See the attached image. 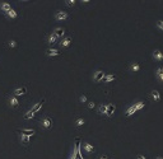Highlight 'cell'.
Returning <instances> with one entry per match:
<instances>
[{
    "label": "cell",
    "mask_w": 163,
    "mask_h": 159,
    "mask_svg": "<svg viewBox=\"0 0 163 159\" xmlns=\"http://www.w3.org/2000/svg\"><path fill=\"white\" fill-rule=\"evenodd\" d=\"M104 76H106V74H104V73L102 71V70H97V71H96L94 74H93V80L98 83V82L103 80V79H104Z\"/></svg>",
    "instance_id": "obj_1"
},
{
    "label": "cell",
    "mask_w": 163,
    "mask_h": 159,
    "mask_svg": "<svg viewBox=\"0 0 163 159\" xmlns=\"http://www.w3.org/2000/svg\"><path fill=\"white\" fill-rule=\"evenodd\" d=\"M79 150H80V144H79V139H76V140H75V146H74V151H73L72 159H76L79 157Z\"/></svg>",
    "instance_id": "obj_2"
},
{
    "label": "cell",
    "mask_w": 163,
    "mask_h": 159,
    "mask_svg": "<svg viewBox=\"0 0 163 159\" xmlns=\"http://www.w3.org/2000/svg\"><path fill=\"white\" fill-rule=\"evenodd\" d=\"M55 18H56V20H65V19H68L69 18V14L68 13H65V12H56V14H55Z\"/></svg>",
    "instance_id": "obj_3"
},
{
    "label": "cell",
    "mask_w": 163,
    "mask_h": 159,
    "mask_svg": "<svg viewBox=\"0 0 163 159\" xmlns=\"http://www.w3.org/2000/svg\"><path fill=\"white\" fill-rule=\"evenodd\" d=\"M153 59H154L155 61H162L163 54L159 51V50H154V52H153Z\"/></svg>",
    "instance_id": "obj_4"
},
{
    "label": "cell",
    "mask_w": 163,
    "mask_h": 159,
    "mask_svg": "<svg viewBox=\"0 0 163 159\" xmlns=\"http://www.w3.org/2000/svg\"><path fill=\"white\" fill-rule=\"evenodd\" d=\"M22 135H26V136H33L34 135V130H32V129H22V130H18Z\"/></svg>",
    "instance_id": "obj_5"
},
{
    "label": "cell",
    "mask_w": 163,
    "mask_h": 159,
    "mask_svg": "<svg viewBox=\"0 0 163 159\" xmlns=\"http://www.w3.org/2000/svg\"><path fill=\"white\" fill-rule=\"evenodd\" d=\"M107 106V111H106V115L107 116H112L115 110H116V106L115 104H106Z\"/></svg>",
    "instance_id": "obj_6"
},
{
    "label": "cell",
    "mask_w": 163,
    "mask_h": 159,
    "mask_svg": "<svg viewBox=\"0 0 163 159\" xmlns=\"http://www.w3.org/2000/svg\"><path fill=\"white\" fill-rule=\"evenodd\" d=\"M0 9H1L4 13H8V12L12 10V6H10L8 3H1V4H0Z\"/></svg>",
    "instance_id": "obj_7"
},
{
    "label": "cell",
    "mask_w": 163,
    "mask_h": 159,
    "mask_svg": "<svg viewBox=\"0 0 163 159\" xmlns=\"http://www.w3.org/2000/svg\"><path fill=\"white\" fill-rule=\"evenodd\" d=\"M42 126H44L45 129H50L51 126H52V121L48 118V117H46L42 120Z\"/></svg>",
    "instance_id": "obj_8"
},
{
    "label": "cell",
    "mask_w": 163,
    "mask_h": 159,
    "mask_svg": "<svg viewBox=\"0 0 163 159\" xmlns=\"http://www.w3.org/2000/svg\"><path fill=\"white\" fill-rule=\"evenodd\" d=\"M60 52L59 50H56V48H48L47 51H46V55L47 56H58Z\"/></svg>",
    "instance_id": "obj_9"
},
{
    "label": "cell",
    "mask_w": 163,
    "mask_h": 159,
    "mask_svg": "<svg viewBox=\"0 0 163 159\" xmlns=\"http://www.w3.org/2000/svg\"><path fill=\"white\" fill-rule=\"evenodd\" d=\"M54 34H55L58 38H61V37L65 34V31H64V28H60L59 27V28H56L55 31H54Z\"/></svg>",
    "instance_id": "obj_10"
},
{
    "label": "cell",
    "mask_w": 163,
    "mask_h": 159,
    "mask_svg": "<svg viewBox=\"0 0 163 159\" xmlns=\"http://www.w3.org/2000/svg\"><path fill=\"white\" fill-rule=\"evenodd\" d=\"M26 93H27V88H26V87L18 88V89H15V90H14L15 96H24Z\"/></svg>",
    "instance_id": "obj_11"
},
{
    "label": "cell",
    "mask_w": 163,
    "mask_h": 159,
    "mask_svg": "<svg viewBox=\"0 0 163 159\" xmlns=\"http://www.w3.org/2000/svg\"><path fill=\"white\" fill-rule=\"evenodd\" d=\"M44 102H45V101H44V99H42V101H41V102H38V103H36V104L33 106V108H32L31 111H33L34 113H36V112H38V111L41 110V107H42V104H44Z\"/></svg>",
    "instance_id": "obj_12"
},
{
    "label": "cell",
    "mask_w": 163,
    "mask_h": 159,
    "mask_svg": "<svg viewBox=\"0 0 163 159\" xmlns=\"http://www.w3.org/2000/svg\"><path fill=\"white\" fill-rule=\"evenodd\" d=\"M58 40H59V38H58L54 33H51V34L48 36V38H47V42H48V45H54L56 41H58Z\"/></svg>",
    "instance_id": "obj_13"
},
{
    "label": "cell",
    "mask_w": 163,
    "mask_h": 159,
    "mask_svg": "<svg viewBox=\"0 0 163 159\" xmlns=\"http://www.w3.org/2000/svg\"><path fill=\"white\" fill-rule=\"evenodd\" d=\"M152 97H153L154 101H157V102L161 101V94H159L158 90H152Z\"/></svg>",
    "instance_id": "obj_14"
},
{
    "label": "cell",
    "mask_w": 163,
    "mask_h": 159,
    "mask_svg": "<svg viewBox=\"0 0 163 159\" xmlns=\"http://www.w3.org/2000/svg\"><path fill=\"white\" fill-rule=\"evenodd\" d=\"M135 112H136V108H135V106L133 104V106H130V107L126 110V116H127V117H129V116H133Z\"/></svg>",
    "instance_id": "obj_15"
},
{
    "label": "cell",
    "mask_w": 163,
    "mask_h": 159,
    "mask_svg": "<svg viewBox=\"0 0 163 159\" xmlns=\"http://www.w3.org/2000/svg\"><path fill=\"white\" fill-rule=\"evenodd\" d=\"M70 42H72V38H70V37H65V38L61 41V44L60 45H61L62 47H68V46L70 45Z\"/></svg>",
    "instance_id": "obj_16"
},
{
    "label": "cell",
    "mask_w": 163,
    "mask_h": 159,
    "mask_svg": "<svg viewBox=\"0 0 163 159\" xmlns=\"http://www.w3.org/2000/svg\"><path fill=\"white\" fill-rule=\"evenodd\" d=\"M83 146H84L86 151H88V153H90V151H94V146H93V145H90L89 143H84V144H83Z\"/></svg>",
    "instance_id": "obj_17"
},
{
    "label": "cell",
    "mask_w": 163,
    "mask_h": 159,
    "mask_svg": "<svg viewBox=\"0 0 163 159\" xmlns=\"http://www.w3.org/2000/svg\"><path fill=\"white\" fill-rule=\"evenodd\" d=\"M155 74H157V78H158L161 82H163V68H158Z\"/></svg>",
    "instance_id": "obj_18"
},
{
    "label": "cell",
    "mask_w": 163,
    "mask_h": 159,
    "mask_svg": "<svg viewBox=\"0 0 163 159\" xmlns=\"http://www.w3.org/2000/svg\"><path fill=\"white\" fill-rule=\"evenodd\" d=\"M130 70L134 71V73L139 71V70H140V65H139V64H136V62H134V64H131V66H130Z\"/></svg>",
    "instance_id": "obj_19"
},
{
    "label": "cell",
    "mask_w": 163,
    "mask_h": 159,
    "mask_svg": "<svg viewBox=\"0 0 163 159\" xmlns=\"http://www.w3.org/2000/svg\"><path fill=\"white\" fill-rule=\"evenodd\" d=\"M6 15H8V17H9L10 19H15V18H17V12L12 9L10 12H8V13H6Z\"/></svg>",
    "instance_id": "obj_20"
},
{
    "label": "cell",
    "mask_w": 163,
    "mask_h": 159,
    "mask_svg": "<svg viewBox=\"0 0 163 159\" xmlns=\"http://www.w3.org/2000/svg\"><path fill=\"white\" fill-rule=\"evenodd\" d=\"M10 104H12V107H18L19 102H18V99H17L15 97H12V98H10Z\"/></svg>",
    "instance_id": "obj_21"
},
{
    "label": "cell",
    "mask_w": 163,
    "mask_h": 159,
    "mask_svg": "<svg viewBox=\"0 0 163 159\" xmlns=\"http://www.w3.org/2000/svg\"><path fill=\"white\" fill-rule=\"evenodd\" d=\"M33 117H34V112H33V111H28V112L26 113V116H24L26 120H31V118H33Z\"/></svg>",
    "instance_id": "obj_22"
},
{
    "label": "cell",
    "mask_w": 163,
    "mask_h": 159,
    "mask_svg": "<svg viewBox=\"0 0 163 159\" xmlns=\"http://www.w3.org/2000/svg\"><path fill=\"white\" fill-rule=\"evenodd\" d=\"M115 79H116L115 75H106V76H104V82H106V83H108V82H111V80H115Z\"/></svg>",
    "instance_id": "obj_23"
},
{
    "label": "cell",
    "mask_w": 163,
    "mask_h": 159,
    "mask_svg": "<svg viewBox=\"0 0 163 159\" xmlns=\"http://www.w3.org/2000/svg\"><path fill=\"white\" fill-rule=\"evenodd\" d=\"M106 111H107V106H106V104H101V106H100V113L106 115Z\"/></svg>",
    "instance_id": "obj_24"
},
{
    "label": "cell",
    "mask_w": 163,
    "mask_h": 159,
    "mask_svg": "<svg viewBox=\"0 0 163 159\" xmlns=\"http://www.w3.org/2000/svg\"><path fill=\"white\" fill-rule=\"evenodd\" d=\"M134 106H135L136 111H139V110L144 108V103H143V102H138V103H136V104H134Z\"/></svg>",
    "instance_id": "obj_25"
},
{
    "label": "cell",
    "mask_w": 163,
    "mask_h": 159,
    "mask_svg": "<svg viewBox=\"0 0 163 159\" xmlns=\"http://www.w3.org/2000/svg\"><path fill=\"white\" fill-rule=\"evenodd\" d=\"M22 143L23 144H28L30 143V136H26V135H22Z\"/></svg>",
    "instance_id": "obj_26"
},
{
    "label": "cell",
    "mask_w": 163,
    "mask_h": 159,
    "mask_svg": "<svg viewBox=\"0 0 163 159\" xmlns=\"http://www.w3.org/2000/svg\"><path fill=\"white\" fill-rule=\"evenodd\" d=\"M82 125H84V120L83 118H78L75 121V126H82Z\"/></svg>",
    "instance_id": "obj_27"
},
{
    "label": "cell",
    "mask_w": 163,
    "mask_h": 159,
    "mask_svg": "<svg viewBox=\"0 0 163 159\" xmlns=\"http://www.w3.org/2000/svg\"><path fill=\"white\" fill-rule=\"evenodd\" d=\"M65 3H66V5H68V6H73V5L75 4V0H66Z\"/></svg>",
    "instance_id": "obj_28"
},
{
    "label": "cell",
    "mask_w": 163,
    "mask_h": 159,
    "mask_svg": "<svg viewBox=\"0 0 163 159\" xmlns=\"http://www.w3.org/2000/svg\"><path fill=\"white\" fill-rule=\"evenodd\" d=\"M157 27H158V28H161L163 31V22H162V20H158V22H157Z\"/></svg>",
    "instance_id": "obj_29"
},
{
    "label": "cell",
    "mask_w": 163,
    "mask_h": 159,
    "mask_svg": "<svg viewBox=\"0 0 163 159\" xmlns=\"http://www.w3.org/2000/svg\"><path fill=\"white\" fill-rule=\"evenodd\" d=\"M15 46H17V42H15V41H10V42H9V47H15Z\"/></svg>",
    "instance_id": "obj_30"
},
{
    "label": "cell",
    "mask_w": 163,
    "mask_h": 159,
    "mask_svg": "<svg viewBox=\"0 0 163 159\" xmlns=\"http://www.w3.org/2000/svg\"><path fill=\"white\" fill-rule=\"evenodd\" d=\"M80 102H83V103L87 102V97H86V96H82V97H80Z\"/></svg>",
    "instance_id": "obj_31"
},
{
    "label": "cell",
    "mask_w": 163,
    "mask_h": 159,
    "mask_svg": "<svg viewBox=\"0 0 163 159\" xmlns=\"http://www.w3.org/2000/svg\"><path fill=\"white\" fill-rule=\"evenodd\" d=\"M88 108H94V103L93 102H89L88 103Z\"/></svg>",
    "instance_id": "obj_32"
},
{
    "label": "cell",
    "mask_w": 163,
    "mask_h": 159,
    "mask_svg": "<svg viewBox=\"0 0 163 159\" xmlns=\"http://www.w3.org/2000/svg\"><path fill=\"white\" fill-rule=\"evenodd\" d=\"M138 159H147L144 155H138Z\"/></svg>",
    "instance_id": "obj_33"
},
{
    "label": "cell",
    "mask_w": 163,
    "mask_h": 159,
    "mask_svg": "<svg viewBox=\"0 0 163 159\" xmlns=\"http://www.w3.org/2000/svg\"><path fill=\"white\" fill-rule=\"evenodd\" d=\"M100 159H108V158H107V155H102Z\"/></svg>",
    "instance_id": "obj_34"
},
{
    "label": "cell",
    "mask_w": 163,
    "mask_h": 159,
    "mask_svg": "<svg viewBox=\"0 0 163 159\" xmlns=\"http://www.w3.org/2000/svg\"><path fill=\"white\" fill-rule=\"evenodd\" d=\"M155 159H163V158H162V157H157Z\"/></svg>",
    "instance_id": "obj_35"
}]
</instances>
